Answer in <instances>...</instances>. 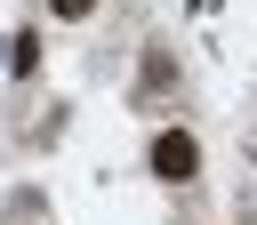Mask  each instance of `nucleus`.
Instances as JSON below:
<instances>
[{"instance_id":"f03ea898","label":"nucleus","mask_w":257,"mask_h":225,"mask_svg":"<svg viewBox=\"0 0 257 225\" xmlns=\"http://www.w3.org/2000/svg\"><path fill=\"white\" fill-rule=\"evenodd\" d=\"M48 8H56V16H88L96 0H48Z\"/></svg>"},{"instance_id":"f257e3e1","label":"nucleus","mask_w":257,"mask_h":225,"mask_svg":"<svg viewBox=\"0 0 257 225\" xmlns=\"http://www.w3.org/2000/svg\"><path fill=\"white\" fill-rule=\"evenodd\" d=\"M193 169H201V145H193L185 129H161V137H153V177H169V185H185Z\"/></svg>"}]
</instances>
